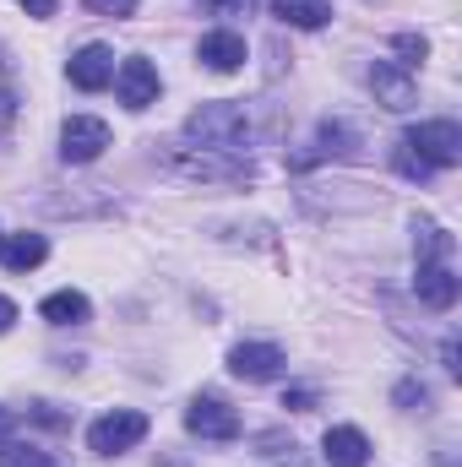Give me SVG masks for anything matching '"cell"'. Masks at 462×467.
Instances as JSON below:
<instances>
[{
  "instance_id": "cell-1",
  "label": "cell",
  "mask_w": 462,
  "mask_h": 467,
  "mask_svg": "<svg viewBox=\"0 0 462 467\" xmlns=\"http://www.w3.org/2000/svg\"><path fill=\"white\" fill-rule=\"evenodd\" d=\"M245 136H250V119L239 104H202V109H191L185 119V141H196V147H213V152H245Z\"/></svg>"
},
{
  "instance_id": "cell-11",
  "label": "cell",
  "mask_w": 462,
  "mask_h": 467,
  "mask_svg": "<svg viewBox=\"0 0 462 467\" xmlns=\"http://www.w3.org/2000/svg\"><path fill=\"white\" fill-rule=\"evenodd\" d=\"M283 348H272V343H239L229 348V369L239 380H272V375H283Z\"/></svg>"
},
{
  "instance_id": "cell-17",
  "label": "cell",
  "mask_w": 462,
  "mask_h": 467,
  "mask_svg": "<svg viewBox=\"0 0 462 467\" xmlns=\"http://www.w3.org/2000/svg\"><path fill=\"white\" fill-rule=\"evenodd\" d=\"M272 11H278V22L305 27V33H316V27L332 22V5L327 0H272Z\"/></svg>"
},
{
  "instance_id": "cell-19",
  "label": "cell",
  "mask_w": 462,
  "mask_h": 467,
  "mask_svg": "<svg viewBox=\"0 0 462 467\" xmlns=\"http://www.w3.org/2000/svg\"><path fill=\"white\" fill-rule=\"evenodd\" d=\"M0 467H55L49 462V451H33V446H0Z\"/></svg>"
},
{
  "instance_id": "cell-2",
  "label": "cell",
  "mask_w": 462,
  "mask_h": 467,
  "mask_svg": "<svg viewBox=\"0 0 462 467\" xmlns=\"http://www.w3.org/2000/svg\"><path fill=\"white\" fill-rule=\"evenodd\" d=\"M163 163H169L174 174H185V180H218V185L250 180V158H245V152H213V147H196V141L169 147Z\"/></svg>"
},
{
  "instance_id": "cell-24",
  "label": "cell",
  "mask_w": 462,
  "mask_h": 467,
  "mask_svg": "<svg viewBox=\"0 0 462 467\" xmlns=\"http://www.w3.org/2000/svg\"><path fill=\"white\" fill-rule=\"evenodd\" d=\"M202 5H207L213 16H250L261 0H202Z\"/></svg>"
},
{
  "instance_id": "cell-26",
  "label": "cell",
  "mask_w": 462,
  "mask_h": 467,
  "mask_svg": "<svg viewBox=\"0 0 462 467\" xmlns=\"http://www.w3.org/2000/svg\"><path fill=\"white\" fill-rule=\"evenodd\" d=\"M16 424H22V413H16V408H0V446L16 435Z\"/></svg>"
},
{
  "instance_id": "cell-23",
  "label": "cell",
  "mask_w": 462,
  "mask_h": 467,
  "mask_svg": "<svg viewBox=\"0 0 462 467\" xmlns=\"http://www.w3.org/2000/svg\"><path fill=\"white\" fill-rule=\"evenodd\" d=\"M27 419H38V424H49V430H66V424H71V413H60L55 402H33Z\"/></svg>"
},
{
  "instance_id": "cell-30",
  "label": "cell",
  "mask_w": 462,
  "mask_h": 467,
  "mask_svg": "<svg viewBox=\"0 0 462 467\" xmlns=\"http://www.w3.org/2000/svg\"><path fill=\"white\" fill-rule=\"evenodd\" d=\"M11 327H16V305L0 294V332H11Z\"/></svg>"
},
{
  "instance_id": "cell-6",
  "label": "cell",
  "mask_w": 462,
  "mask_h": 467,
  "mask_svg": "<svg viewBox=\"0 0 462 467\" xmlns=\"http://www.w3.org/2000/svg\"><path fill=\"white\" fill-rule=\"evenodd\" d=\"M158 66L152 60H142V55H131V60H120L115 66V93L125 109H147V104H158Z\"/></svg>"
},
{
  "instance_id": "cell-22",
  "label": "cell",
  "mask_w": 462,
  "mask_h": 467,
  "mask_svg": "<svg viewBox=\"0 0 462 467\" xmlns=\"http://www.w3.org/2000/svg\"><path fill=\"white\" fill-rule=\"evenodd\" d=\"M11 119H16V93H11V77H5V66H0V136L11 130Z\"/></svg>"
},
{
  "instance_id": "cell-8",
  "label": "cell",
  "mask_w": 462,
  "mask_h": 467,
  "mask_svg": "<svg viewBox=\"0 0 462 467\" xmlns=\"http://www.w3.org/2000/svg\"><path fill=\"white\" fill-rule=\"evenodd\" d=\"M414 294H419V305L425 310H452L457 305V294H462V283H457V272H452V261H419V277H414Z\"/></svg>"
},
{
  "instance_id": "cell-12",
  "label": "cell",
  "mask_w": 462,
  "mask_h": 467,
  "mask_svg": "<svg viewBox=\"0 0 462 467\" xmlns=\"http://www.w3.org/2000/svg\"><path fill=\"white\" fill-rule=\"evenodd\" d=\"M245 55H250V49H245V38H239L234 27H213V33L196 44V60H202L207 71H224V77L245 66Z\"/></svg>"
},
{
  "instance_id": "cell-20",
  "label": "cell",
  "mask_w": 462,
  "mask_h": 467,
  "mask_svg": "<svg viewBox=\"0 0 462 467\" xmlns=\"http://www.w3.org/2000/svg\"><path fill=\"white\" fill-rule=\"evenodd\" d=\"M414 402H419V413H425V408H430V386L403 380V386H397V408H408V413H414Z\"/></svg>"
},
{
  "instance_id": "cell-31",
  "label": "cell",
  "mask_w": 462,
  "mask_h": 467,
  "mask_svg": "<svg viewBox=\"0 0 462 467\" xmlns=\"http://www.w3.org/2000/svg\"><path fill=\"white\" fill-rule=\"evenodd\" d=\"M0 239H5V234H0Z\"/></svg>"
},
{
  "instance_id": "cell-18",
  "label": "cell",
  "mask_w": 462,
  "mask_h": 467,
  "mask_svg": "<svg viewBox=\"0 0 462 467\" xmlns=\"http://www.w3.org/2000/svg\"><path fill=\"white\" fill-rule=\"evenodd\" d=\"M414 250L419 261H452V234L430 218H414Z\"/></svg>"
},
{
  "instance_id": "cell-15",
  "label": "cell",
  "mask_w": 462,
  "mask_h": 467,
  "mask_svg": "<svg viewBox=\"0 0 462 467\" xmlns=\"http://www.w3.org/2000/svg\"><path fill=\"white\" fill-rule=\"evenodd\" d=\"M44 255H49V239L44 234H5L0 239L5 272H33V266H44Z\"/></svg>"
},
{
  "instance_id": "cell-16",
  "label": "cell",
  "mask_w": 462,
  "mask_h": 467,
  "mask_svg": "<svg viewBox=\"0 0 462 467\" xmlns=\"http://www.w3.org/2000/svg\"><path fill=\"white\" fill-rule=\"evenodd\" d=\"M38 316H44L49 327H82V321L93 316V305H88V294H77V288H60V294H49V299L38 305Z\"/></svg>"
},
{
  "instance_id": "cell-5",
  "label": "cell",
  "mask_w": 462,
  "mask_h": 467,
  "mask_svg": "<svg viewBox=\"0 0 462 467\" xmlns=\"http://www.w3.org/2000/svg\"><path fill=\"white\" fill-rule=\"evenodd\" d=\"M104 147H110V125L99 115H71L60 125V158L66 163H93V158H104Z\"/></svg>"
},
{
  "instance_id": "cell-3",
  "label": "cell",
  "mask_w": 462,
  "mask_h": 467,
  "mask_svg": "<svg viewBox=\"0 0 462 467\" xmlns=\"http://www.w3.org/2000/svg\"><path fill=\"white\" fill-rule=\"evenodd\" d=\"M414 158H425L430 169H457L462 163V130L457 119H425V125H408L397 136Z\"/></svg>"
},
{
  "instance_id": "cell-29",
  "label": "cell",
  "mask_w": 462,
  "mask_h": 467,
  "mask_svg": "<svg viewBox=\"0 0 462 467\" xmlns=\"http://www.w3.org/2000/svg\"><path fill=\"white\" fill-rule=\"evenodd\" d=\"M22 11H33V16H55V0H16Z\"/></svg>"
},
{
  "instance_id": "cell-10",
  "label": "cell",
  "mask_w": 462,
  "mask_h": 467,
  "mask_svg": "<svg viewBox=\"0 0 462 467\" xmlns=\"http://www.w3.org/2000/svg\"><path fill=\"white\" fill-rule=\"evenodd\" d=\"M370 93H375V104H386L392 115H403V109H414V104H419L414 77H408L403 66H392V60H381V66L370 71Z\"/></svg>"
},
{
  "instance_id": "cell-13",
  "label": "cell",
  "mask_w": 462,
  "mask_h": 467,
  "mask_svg": "<svg viewBox=\"0 0 462 467\" xmlns=\"http://www.w3.org/2000/svg\"><path fill=\"white\" fill-rule=\"evenodd\" d=\"M353 147H359L353 125H343V119H327V125L316 130V147H310V152H299V158H294V169H310V163H321V158H348Z\"/></svg>"
},
{
  "instance_id": "cell-25",
  "label": "cell",
  "mask_w": 462,
  "mask_h": 467,
  "mask_svg": "<svg viewBox=\"0 0 462 467\" xmlns=\"http://www.w3.org/2000/svg\"><path fill=\"white\" fill-rule=\"evenodd\" d=\"M397 55H403V66H419V60L430 55V44H425V38H414V33H403V38H397Z\"/></svg>"
},
{
  "instance_id": "cell-4",
  "label": "cell",
  "mask_w": 462,
  "mask_h": 467,
  "mask_svg": "<svg viewBox=\"0 0 462 467\" xmlns=\"http://www.w3.org/2000/svg\"><path fill=\"white\" fill-rule=\"evenodd\" d=\"M147 413H136V408H115V413H104L93 430H88V446L99 451V457H120V451H131V446H142L147 441Z\"/></svg>"
},
{
  "instance_id": "cell-14",
  "label": "cell",
  "mask_w": 462,
  "mask_h": 467,
  "mask_svg": "<svg viewBox=\"0 0 462 467\" xmlns=\"http://www.w3.org/2000/svg\"><path fill=\"white\" fill-rule=\"evenodd\" d=\"M321 451H327L332 467H364L370 462V441H364V430H353V424H332L327 441H321Z\"/></svg>"
},
{
  "instance_id": "cell-27",
  "label": "cell",
  "mask_w": 462,
  "mask_h": 467,
  "mask_svg": "<svg viewBox=\"0 0 462 467\" xmlns=\"http://www.w3.org/2000/svg\"><path fill=\"white\" fill-rule=\"evenodd\" d=\"M310 402H316L310 391H289V397H283V408H294V413H310Z\"/></svg>"
},
{
  "instance_id": "cell-7",
  "label": "cell",
  "mask_w": 462,
  "mask_h": 467,
  "mask_svg": "<svg viewBox=\"0 0 462 467\" xmlns=\"http://www.w3.org/2000/svg\"><path fill=\"white\" fill-rule=\"evenodd\" d=\"M185 430L202 435V441H239V413L224 397H196L185 408Z\"/></svg>"
},
{
  "instance_id": "cell-21",
  "label": "cell",
  "mask_w": 462,
  "mask_h": 467,
  "mask_svg": "<svg viewBox=\"0 0 462 467\" xmlns=\"http://www.w3.org/2000/svg\"><path fill=\"white\" fill-rule=\"evenodd\" d=\"M82 5H88L93 16H136L142 0H82Z\"/></svg>"
},
{
  "instance_id": "cell-9",
  "label": "cell",
  "mask_w": 462,
  "mask_h": 467,
  "mask_svg": "<svg viewBox=\"0 0 462 467\" xmlns=\"http://www.w3.org/2000/svg\"><path fill=\"white\" fill-rule=\"evenodd\" d=\"M66 77H71V88H82V93H104V88L115 82V55H110L104 44H82V49L66 60Z\"/></svg>"
},
{
  "instance_id": "cell-28",
  "label": "cell",
  "mask_w": 462,
  "mask_h": 467,
  "mask_svg": "<svg viewBox=\"0 0 462 467\" xmlns=\"http://www.w3.org/2000/svg\"><path fill=\"white\" fill-rule=\"evenodd\" d=\"M441 358H446V369H452V375H462V353H457V337H446V348H441Z\"/></svg>"
}]
</instances>
